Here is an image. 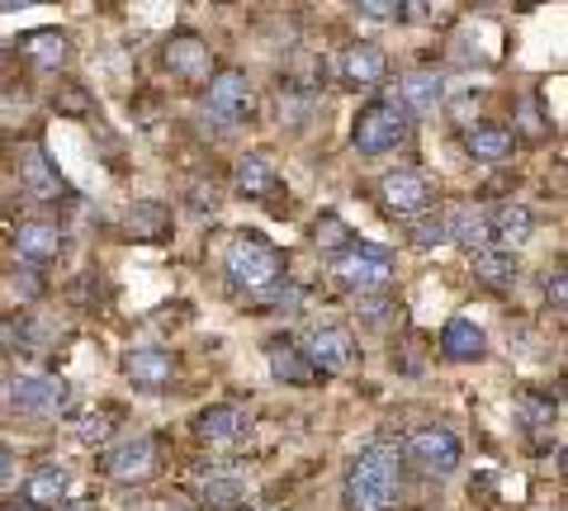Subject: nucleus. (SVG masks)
Wrapping results in <instances>:
<instances>
[{"instance_id":"nucleus-13","label":"nucleus","mask_w":568,"mask_h":511,"mask_svg":"<svg viewBox=\"0 0 568 511\" xmlns=\"http://www.w3.org/2000/svg\"><path fill=\"white\" fill-rule=\"evenodd\" d=\"M123 375H129L138 389H162V384H171V375H175V360H171V350L138 346L123 356Z\"/></svg>"},{"instance_id":"nucleus-30","label":"nucleus","mask_w":568,"mask_h":511,"mask_svg":"<svg viewBox=\"0 0 568 511\" xmlns=\"http://www.w3.org/2000/svg\"><path fill=\"white\" fill-rule=\"evenodd\" d=\"M446 242V218H417L413 223V246L417 252H432V246Z\"/></svg>"},{"instance_id":"nucleus-29","label":"nucleus","mask_w":568,"mask_h":511,"mask_svg":"<svg viewBox=\"0 0 568 511\" xmlns=\"http://www.w3.org/2000/svg\"><path fill=\"white\" fill-rule=\"evenodd\" d=\"M242 498H246V488H242L237 479H213V483L204 488V507H219V511H223V507H237Z\"/></svg>"},{"instance_id":"nucleus-8","label":"nucleus","mask_w":568,"mask_h":511,"mask_svg":"<svg viewBox=\"0 0 568 511\" xmlns=\"http://www.w3.org/2000/svg\"><path fill=\"white\" fill-rule=\"evenodd\" d=\"M10 408L29 417H58L67 408V384L58 375H24L10 384Z\"/></svg>"},{"instance_id":"nucleus-2","label":"nucleus","mask_w":568,"mask_h":511,"mask_svg":"<svg viewBox=\"0 0 568 511\" xmlns=\"http://www.w3.org/2000/svg\"><path fill=\"white\" fill-rule=\"evenodd\" d=\"M223 266H227V279L246 294H271L284 279V256L256 233H237L233 242H227Z\"/></svg>"},{"instance_id":"nucleus-15","label":"nucleus","mask_w":568,"mask_h":511,"mask_svg":"<svg viewBox=\"0 0 568 511\" xmlns=\"http://www.w3.org/2000/svg\"><path fill=\"white\" fill-rule=\"evenodd\" d=\"M440 100H446V76L440 72H407L403 76V95H398V104L407 114H436L440 110Z\"/></svg>"},{"instance_id":"nucleus-19","label":"nucleus","mask_w":568,"mask_h":511,"mask_svg":"<svg viewBox=\"0 0 568 511\" xmlns=\"http://www.w3.org/2000/svg\"><path fill=\"white\" fill-rule=\"evenodd\" d=\"M237 190L246 200H265L280 190V175H275V162L265 152H246L237 162Z\"/></svg>"},{"instance_id":"nucleus-18","label":"nucleus","mask_w":568,"mask_h":511,"mask_svg":"<svg viewBox=\"0 0 568 511\" xmlns=\"http://www.w3.org/2000/svg\"><path fill=\"white\" fill-rule=\"evenodd\" d=\"M166 67L175 76H185V81H204L209 76V48H204V39H194V33L171 39L166 43Z\"/></svg>"},{"instance_id":"nucleus-6","label":"nucleus","mask_w":568,"mask_h":511,"mask_svg":"<svg viewBox=\"0 0 568 511\" xmlns=\"http://www.w3.org/2000/svg\"><path fill=\"white\" fill-rule=\"evenodd\" d=\"M256 110V91L252 81H246V72H237V67H223V72L209 76V114L223 119V123H237Z\"/></svg>"},{"instance_id":"nucleus-32","label":"nucleus","mask_w":568,"mask_h":511,"mask_svg":"<svg viewBox=\"0 0 568 511\" xmlns=\"http://www.w3.org/2000/svg\"><path fill=\"white\" fill-rule=\"evenodd\" d=\"M355 10L369 14V20H403V10H407V6H398V0H361Z\"/></svg>"},{"instance_id":"nucleus-22","label":"nucleus","mask_w":568,"mask_h":511,"mask_svg":"<svg viewBox=\"0 0 568 511\" xmlns=\"http://www.w3.org/2000/svg\"><path fill=\"white\" fill-rule=\"evenodd\" d=\"M67 469L62 464H43V469H33L29 473V483H24V502L29 507H39V511H52L62 498H67Z\"/></svg>"},{"instance_id":"nucleus-26","label":"nucleus","mask_w":568,"mask_h":511,"mask_svg":"<svg viewBox=\"0 0 568 511\" xmlns=\"http://www.w3.org/2000/svg\"><path fill=\"white\" fill-rule=\"evenodd\" d=\"M20 48H24V58L39 62V67H62L67 62V33H58V29H29L20 39Z\"/></svg>"},{"instance_id":"nucleus-11","label":"nucleus","mask_w":568,"mask_h":511,"mask_svg":"<svg viewBox=\"0 0 568 511\" xmlns=\"http://www.w3.org/2000/svg\"><path fill=\"white\" fill-rule=\"evenodd\" d=\"M246 412L233 408V402H219V408H204L200 417H194V436L204 440V446H233V440L246 436Z\"/></svg>"},{"instance_id":"nucleus-17","label":"nucleus","mask_w":568,"mask_h":511,"mask_svg":"<svg viewBox=\"0 0 568 511\" xmlns=\"http://www.w3.org/2000/svg\"><path fill=\"white\" fill-rule=\"evenodd\" d=\"M465 147H469L474 162H507L511 147H517V137H511V129H503V123H474L465 133Z\"/></svg>"},{"instance_id":"nucleus-3","label":"nucleus","mask_w":568,"mask_h":511,"mask_svg":"<svg viewBox=\"0 0 568 511\" xmlns=\"http://www.w3.org/2000/svg\"><path fill=\"white\" fill-rule=\"evenodd\" d=\"M332 275H336L342 289L361 294V298H375L379 289H388V279H394V256H388L384 246L351 242L332 256Z\"/></svg>"},{"instance_id":"nucleus-36","label":"nucleus","mask_w":568,"mask_h":511,"mask_svg":"<svg viewBox=\"0 0 568 511\" xmlns=\"http://www.w3.org/2000/svg\"><path fill=\"white\" fill-rule=\"evenodd\" d=\"M0 58H6V52H0Z\"/></svg>"},{"instance_id":"nucleus-34","label":"nucleus","mask_w":568,"mask_h":511,"mask_svg":"<svg viewBox=\"0 0 568 511\" xmlns=\"http://www.w3.org/2000/svg\"><path fill=\"white\" fill-rule=\"evenodd\" d=\"M549 294H555V304L564 308V275L559 270H555V279H549Z\"/></svg>"},{"instance_id":"nucleus-25","label":"nucleus","mask_w":568,"mask_h":511,"mask_svg":"<svg viewBox=\"0 0 568 511\" xmlns=\"http://www.w3.org/2000/svg\"><path fill=\"white\" fill-rule=\"evenodd\" d=\"M265 360H271V375L284 379V384H308L313 379L304 350H298L294 341H284V337H275L271 346H265Z\"/></svg>"},{"instance_id":"nucleus-5","label":"nucleus","mask_w":568,"mask_h":511,"mask_svg":"<svg viewBox=\"0 0 568 511\" xmlns=\"http://www.w3.org/2000/svg\"><path fill=\"white\" fill-rule=\"evenodd\" d=\"M298 350H304L313 375H346L355 365V337L346 327H317V331H308Z\"/></svg>"},{"instance_id":"nucleus-4","label":"nucleus","mask_w":568,"mask_h":511,"mask_svg":"<svg viewBox=\"0 0 568 511\" xmlns=\"http://www.w3.org/2000/svg\"><path fill=\"white\" fill-rule=\"evenodd\" d=\"M407 133H413V114L403 110L398 100H369L361 114H355V147L365 156H379V152H394L398 143H407Z\"/></svg>"},{"instance_id":"nucleus-14","label":"nucleus","mask_w":568,"mask_h":511,"mask_svg":"<svg viewBox=\"0 0 568 511\" xmlns=\"http://www.w3.org/2000/svg\"><path fill=\"white\" fill-rule=\"evenodd\" d=\"M530 227H536V218H530V208L507 200L497 204L488 214V233H493V246H503V252H517V246L530 237Z\"/></svg>"},{"instance_id":"nucleus-23","label":"nucleus","mask_w":568,"mask_h":511,"mask_svg":"<svg viewBox=\"0 0 568 511\" xmlns=\"http://www.w3.org/2000/svg\"><path fill=\"white\" fill-rule=\"evenodd\" d=\"M440 350H446L450 360H478L488 350L484 331L474 327V317H450L446 331H440Z\"/></svg>"},{"instance_id":"nucleus-24","label":"nucleus","mask_w":568,"mask_h":511,"mask_svg":"<svg viewBox=\"0 0 568 511\" xmlns=\"http://www.w3.org/2000/svg\"><path fill=\"white\" fill-rule=\"evenodd\" d=\"M474 275L484 279V285H493V289L517 285V252H503V246H484V252H474Z\"/></svg>"},{"instance_id":"nucleus-28","label":"nucleus","mask_w":568,"mask_h":511,"mask_svg":"<svg viewBox=\"0 0 568 511\" xmlns=\"http://www.w3.org/2000/svg\"><path fill=\"white\" fill-rule=\"evenodd\" d=\"M346 237H351V227L336 218V214L317 218V227H313V242H317V246H327V252H342V246H351Z\"/></svg>"},{"instance_id":"nucleus-16","label":"nucleus","mask_w":568,"mask_h":511,"mask_svg":"<svg viewBox=\"0 0 568 511\" xmlns=\"http://www.w3.org/2000/svg\"><path fill=\"white\" fill-rule=\"evenodd\" d=\"M14 252H20L24 260H52L62 252V233L43 218H24L20 227H14Z\"/></svg>"},{"instance_id":"nucleus-1","label":"nucleus","mask_w":568,"mask_h":511,"mask_svg":"<svg viewBox=\"0 0 568 511\" xmlns=\"http://www.w3.org/2000/svg\"><path fill=\"white\" fill-rule=\"evenodd\" d=\"M398 492V454L369 446L351 460L346 473V511H384Z\"/></svg>"},{"instance_id":"nucleus-20","label":"nucleus","mask_w":568,"mask_h":511,"mask_svg":"<svg viewBox=\"0 0 568 511\" xmlns=\"http://www.w3.org/2000/svg\"><path fill=\"white\" fill-rule=\"evenodd\" d=\"M446 242H459V246H469V252H484V246H493V233H488V214L484 208H455V214L446 218Z\"/></svg>"},{"instance_id":"nucleus-35","label":"nucleus","mask_w":568,"mask_h":511,"mask_svg":"<svg viewBox=\"0 0 568 511\" xmlns=\"http://www.w3.org/2000/svg\"><path fill=\"white\" fill-rule=\"evenodd\" d=\"M6 511H39V507H29V502H6Z\"/></svg>"},{"instance_id":"nucleus-33","label":"nucleus","mask_w":568,"mask_h":511,"mask_svg":"<svg viewBox=\"0 0 568 511\" xmlns=\"http://www.w3.org/2000/svg\"><path fill=\"white\" fill-rule=\"evenodd\" d=\"M10 479H14V454L0 446V483H10Z\"/></svg>"},{"instance_id":"nucleus-12","label":"nucleus","mask_w":568,"mask_h":511,"mask_svg":"<svg viewBox=\"0 0 568 511\" xmlns=\"http://www.w3.org/2000/svg\"><path fill=\"white\" fill-rule=\"evenodd\" d=\"M20 185L29 190L33 200H58L62 195V175H58V162H48V152L39 143H29L20 152Z\"/></svg>"},{"instance_id":"nucleus-9","label":"nucleus","mask_w":568,"mask_h":511,"mask_svg":"<svg viewBox=\"0 0 568 511\" xmlns=\"http://www.w3.org/2000/svg\"><path fill=\"white\" fill-rule=\"evenodd\" d=\"M104 473H110L114 483H148L156 473L152 436H133V440H123V446H114L110 454H104Z\"/></svg>"},{"instance_id":"nucleus-21","label":"nucleus","mask_w":568,"mask_h":511,"mask_svg":"<svg viewBox=\"0 0 568 511\" xmlns=\"http://www.w3.org/2000/svg\"><path fill=\"white\" fill-rule=\"evenodd\" d=\"M342 72H346L351 85H379L384 72H388V58H384V48H375V43H351Z\"/></svg>"},{"instance_id":"nucleus-31","label":"nucleus","mask_w":568,"mask_h":511,"mask_svg":"<svg viewBox=\"0 0 568 511\" xmlns=\"http://www.w3.org/2000/svg\"><path fill=\"white\" fill-rule=\"evenodd\" d=\"M110 431H114V412H91V417H81V427H77V436L85 440V446L110 440Z\"/></svg>"},{"instance_id":"nucleus-7","label":"nucleus","mask_w":568,"mask_h":511,"mask_svg":"<svg viewBox=\"0 0 568 511\" xmlns=\"http://www.w3.org/2000/svg\"><path fill=\"white\" fill-rule=\"evenodd\" d=\"M407 460H413L422 473L446 479V473H455V464H459V440L446 427H422V431L407 436Z\"/></svg>"},{"instance_id":"nucleus-27","label":"nucleus","mask_w":568,"mask_h":511,"mask_svg":"<svg viewBox=\"0 0 568 511\" xmlns=\"http://www.w3.org/2000/svg\"><path fill=\"white\" fill-rule=\"evenodd\" d=\"M166 227H171V214L156 200H142L129 208V233L142 237V242H162L166 237Z\"/></svg>"},{"instance_id":"nucleus-10","label":"nucleus","mask_w":568,"mask_h":511,"mask_svg":"<svg viewBox=\"0 0 568 511\" xmlns=\"http://www.w3.org/2000/svg\"><path fill=\"white\" fill-rule=\"evenodd\" d=\"M379 200H384L388 214L413 218V214H422V208L432 204V181L417 175V171H388L379 181Z\"/></svg>"}]
</instances>
